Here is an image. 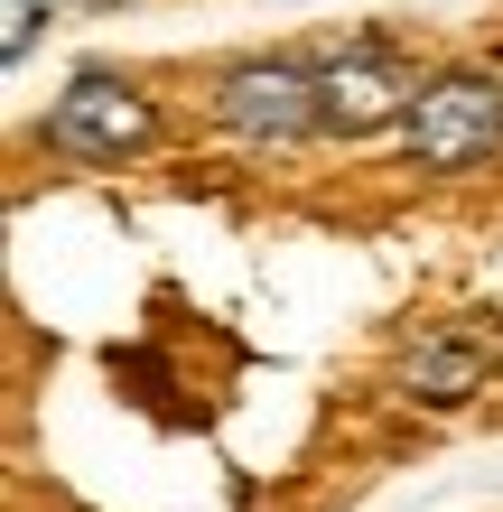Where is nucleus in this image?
Returning a JSON list of instances; mask_svg holds the SVG:
<instances>
[{"instance_id": "7", "label": "nucleus", "mask_w": 503, "mask_h": 512, "mask_svg": "<svg viewBox=\"0 0 503 512\" xmlns=\"http://www.w3.org/2000/svg\"><path fill=\"white\" fill-rule=\"evenodd\" d=\"M84 10H122V0H84Z\"/></svg>"}, {"instance_id": "4", "label": "nucleus", "mask_w": 503, "mask_h": 512, "mask_svg": "<svg viewBox=\"0 0 503 512\" xmlns=\"http://www.w3.org/2000/svg\"><path fill=\"white\" fill-rule=\"evenodd\" d=\"M317 94H327V131L364 140L382 122H410L420 75H410L401 56H382V47H354V56H327V66H317Z\"/></svg>"}, {"instance_id": "1", "label": "nucleus", "mask_w": 503, "mask_h": 512, "mask_svg": "<svg viewBox=\"0 0 503 512\" xmlns=\"http://www.w3.org/2000/svg\"><path fill=\"white\" fill-rule=\"evenodd\" d=\"M150 140H159L150 94H140V84H122V75H103V66H84L66 94L47 103V149H56V159L122 168V159H140Z\"/></svg>"}, {"instance_id": "6", "label": "nucleus", "mask_w": 503, "mask_h": 512, "mask_svg": "<svg viewBox=\"0 0 503 512\" xmlns=\"http://www.w3.org/2000/svg\"><path fill=\"white\" fill-rule=\"evenodd\" d=\"M38 47V0H0V56H28Z\"/></svg>"}, {"instance_id": "3", "label": "nucleus", "mask_w": 503, "mask_h": 512, "mask_svg": "<svg viewBox=\"0 0 503 512\" xmlns=\"http://www.w3.org/2000/svg\"><path fill=\"white\" fill-rule=\"evenodd\" d=\"M401 140H410V168H438V177L494 159L503 149V75H438V84H420Z\"/></svg>"}, {"instance_id": "2", "label": "nucleus", "mask_w": 503, "mask_h": 512, "mask_svg": "<svg viewBox=\"0 0 503 512\" xmlns=\"http://www.w3.org/2000/svg\"><path fill=\"white\" fill-rule=\"evenodd\" d=\"M215 122L252 149H299L308 131H327V94H317V66H289V56H243L215 84Z\"/></svg>"}, {"instance_id": "5", "label": "nucleus", "mask_w": 503, "mask_h": 512, "mask_svg": "<svg viewBox=\"0 0 503 512\" xmlns=\"http://www.w3.org/2000/svg\"><path fill=\"white\" fill-rule=\"evenodd\" d=\"M485 373H494V364H485L476 336H429V345L401 364V391H410L420 410H457V401H476V391H485Z\"/></svg>"}]
</instances>
